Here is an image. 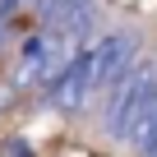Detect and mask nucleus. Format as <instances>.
<instances>
[{
  "mask_svg": "<svg viewBox=\"0 0 157 157\" xmlns=\"http://www.w3.org/2000/svg\"><path fill=\"white\" fill-rule=\"evenodd\" d=\"M88 97H97V60H93V46L78 51L74 65L46 88V102H51L56 111H83Z\"/></svg>",
  "mask_w": 157,
  "mask_h": 157,
  "instance_id": "nucleus-1",
  "label": "nucleus"
},
{
  "mask_svg": "<svg viewBox=\"0 0 157 157\" xmlns=\"http://www.w3.org/2000/svg\"><path fill=\"white\" fill-rule=\"evenodd\" d=\"M93 60H97V93L116 88L120 78H125V74L143 60V56H139V33H129V28L106 33V37L93 46Z\"/></svg>",
  "mask_w": 157,
  "mask_h": 157,
  "instance_id": "nucleus-2",
  "label": "nucleus"
},
{
  "mask_svg": "<svg viewBox=\"0 0 157 157\" xmlns=\"http://www.w3.org/2000/svg\"><path fill=\"white\" fill-rule=\"evenodd\" d=\"M19 10V0H0V19H5V14H14Z\"/></svg>",
  "mask_w": 157,
  "mask_h": 157,
  "instance_id": "nucleus-3",
  "label": "nucleus"
}]
</instances>
